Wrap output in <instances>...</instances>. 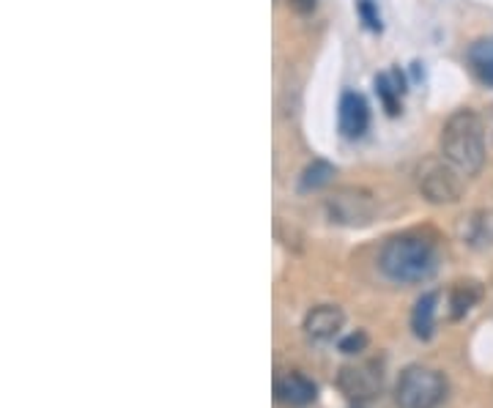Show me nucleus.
Returning a JSON list of instances; mask_svg holds the SVG:
<instances>
[{
  "label": "nucleus",
  "instance_id": "f257e3e1",
  "mask_svg": "<svg viewBox=\"0 0 493 408\" xmlns=\"http://www.w3.org/2000/svg\"><path fill=\"white\" fill-rule=\"evenodd\" d=\"M438 247L422 234H397L384 242L378 252L381 275L400 285H417L438 271Z\"/></svg>",
  "mask_w": 493,
  "mask_h": 408
},
{
  "label": "nucleus",
  "instance_id": "f03ea898",
  "mask_svg": "<svg viewBox=\"0 0 493 408\" xmlns=\"http://www.w3.org/2000/svg\"><path fill=\"white\" fill-rule=\"evenodd\" d=\"M485 118L469 107H461L444 121L438 134V151L463 175H477L485 167Z\"/></svg>",
  "mask_w": 493,
  "mask_h": 408
},
{
  "label": "nucleus",
  "instance_id": "7ed1b4c3",
  "mask_svg": "<svg viewBox=\"0 0 493 408\" xmlns=\"http://www.w3.org/2000/svg\"><path fill=\"white\" fill-rule=\"evenodd\" d=\"M450 384L444 373L425 365H409L395 384V405L397 408H438L446 400Z\"/></svg>",
  "mask_w": 493,
  "mask_h": 408
},
{
  "label": "nucleus",
  "instance_id": "20e7f679",
  "mask_svg": "<svg viewBox=\"0 0 493 408\" xmlns=\"http://www.w3.org/2000/svg\"><path fill=\"white\" fill-rule=\"evenodd\" d=\"M417 190L420 195L433 203V206H453L463 198V173L446 162L441 154L438 157H425L417 165Z\"/></svg>",
  "mask_w": 493,
  "mask_h": 408
},
{
  "label": "nucleus",
  "instance_id": "39448f33",
  "mask_svg": "<svg viewBox=\"0 0 493 408\" xmlns=\"http://www.w3.org/2000/svg\"><path fill=\"white\" fill-rule=\"evenodd\" d=\"M327 217L335 225H343V228H368L373 225V219L378 217V200L370 190L365 187H337L327 203Z\"/></svg>",
  "mask_w": 493,
  "mask_h": 408
},
{
  "label": "nucleus",
  "instance_id": "423d86ee",
  "mask_svg": "<svg viewBox=\"0 0 493 408\" xmlns=\"http://www.w3.org/2000/svg\"><path fill=\"white\" fill-rule=\"evenodd\" d=\"M384 387V376L376 365H345L337 373V389L351 403H368Z\"/></svg>",
  "mask_w": 493,
  "mask_h": 408
},
{
  "label": "nucleus",
  "instance_id": "0eeeda50",
  "mask_svg": "<svg viewBox=\"0 0 493 408\" xmlns=\"http://www.w3.org/2000/svg\"><path fill=\"white\" fill-rule=\"evenodd\" d=\"M337 126L343 132V138H348V140L362 138V134L368 132V126H370V107H368L362 94H356V90H345V94L340 97Z\"/></svg>",
  "mask_w": 493,
  "mask_h": 408
},
{
  "label": "nucleus",
  "instance_id": "6e6552de",
  "mask_svg": "<svg viewBox=\"0 0 493 408\" xmlns=\"http://www.w3.org/2000/svg\"><path fill=\"white\" fill-rule=\"evenodd\" d=\"M343 324H345V312L337 304H319L304 315L302 329L312 343H329L340 335Z\"/></svg>",
  "mask_w": 493,
  "mask_h": 408
},
{
  "label": "nucleus",
  "instance_id": "1a4fd4ad",
  "mask_svg": "<svg viewBox=\"0 0 493 408\" xmlns=\"http://www.w3.org/2000/svg\"><path fill=\"white\" fill-rule=\"evenodd\" d=\"M275 397L291 408H304L310 403H316L319 397V387L316 381H310L304 373L299 370H291V373H283L275 378Z\"/></svg>",
  "mask_w": 493,
  "mask_h": 408
},
{
  "label": "nucleus",
  "instance_id": "9d476101",
  "mask_svg": "<svg viewBox=\"0 0 493 408\" xmlns=\"http://www.w3.org/2000/svg\"><path fill=\"white\" fill-rule=\"evenodd\" d=\"M461 242L472 250H488L493 247V211L477 208L461 222Z\"/></svg>",
  "mask_w": 493,
  "mask_h": 408
},
{
  "label": "nucleus",
  "instance_id": "9b49d317",
  "mask_svg": "<svg viewBox=\"0 0 493 408\" xmlns=\"http://www.w3.org/2000/svg\"><path fill=\"white\" fill-rule=\"evenodd\" d=\"M482 293H485V288H482L480 280L466 277V280L453 283L450 293H446V304H450V319H453V321L466 319V315L480 304Z\"/></svg>",
  "mask_w": 493,
  "mask_h": 408
},
{
  "label": "nucleus",
  "instance_id": "f8f14e48",
  "mask_svg": "<svg viewBox=\"0 0 493 408\" xmlns=\"http://www.w3.org/2000/svg\"><path fill=\"white\" fill-rule=\"evenodd\" d=\"M436 310H438V293L428 291L414 302L412 310V332L417 340H430L436 332Z\"/></svg>",
  "mask_w": 493,
  "mask_h": 408
},
{
  "label": "nucleus",
  "instance_id": "ddd939ff",
  "mask_svg": "<svg viewBox=\"0 0 493 408\" xmlns=\"http://www.w3.org/2000/svg\"><path fill=\"white\" fill-rule=\"evenodd\" d=\"M406 90V82H403V74L395 69L389 74H378L376 77V94L387 110V115H397L400 113V94Z\"/></svg>",
  "mask_w": 493,
  "mask_h": 408
},
{
  "label": "nucleus",
  "instance_id": "4468645a",
  "mask_svg": "<svg viewBox=\"0 0 493 408\" xmlns=\"http://www.w3.org/2000/svg\"><path fill=\"white\" fill-rule=\"evenodd\" d=\"M466 58H469V66L477 74V80L485 85H493V38L474 41L466 53Z\"/></svg>",
  "mask_w": 493,
  "mask_h": 408
},
{
  "label": "nucleus",
  "instance_id": "2eb2a0df",
  "mask_svg": "<svg viewBox=\"0 0 493 408\" xmlns=\"http://www.w3.org/2000/svg\"><path fill=\"white\" fill-rule=\"evenodd\" d=\"M335 173H337L335 165H329L327 159H312L299 175V190L302 192H316V190L329 184V181L335 178Z\"/></svg>",
  "mask_w": 493,
  "mask_h": 408
},
{
  "label": "nucleus",
  "instance_id": "dca6fc26",
  "mask_svg": "<svg viewBox=\"0 0 493 408\" xmlns=\"http://www.w3.org/2000/svg\"><path fill=\"white\" fill-rule=\"evenodd\" d=\"M368 343H370L368 332L360 329V332H353V335H348V337L340 340V351L348 353V356H353V353H362V351L368 348Z\"/></svg>",
  "mask_w": 493,
  "mask_h": 408
},
{
  "label": "nucleus",
  "instance_id": "f3484780",
  "mask_svg": "<svg viewBox=\"0 0 493 408\" xmlns=\"http://www.w3.org/2000/svg\"><path fill=\"white\" fill-rule=\"evenodd\" d=\"M356 9H360V17L362 22L370 28V30H381V17L376 12V4L373 0H356Z\"/></svg>",
  "mask_w": 493,
  "mask_h": 408
},
{
  "label": "nucleus",
  "instance_id": "a211bd4d",
  "mask_svg": "<svg viewBox=\"0 0 493 408\" xmlns=\"http://www.w3.org/2000/svg\"><path fill=\"white\" fill-rule=\"evenodd\" d=\"M316 6H319V0H288V9L296 14H310Z\"/></svg>",
  "mask_w": 493,
  "mask_h": 408
},
{
  "label": "nucleus",
  "instance_id": "6ab92c4d",
  "mask_svg": "<svg viewBox=\"0 0 493 408\" xmlns=\"http://www.w3.org/2000/svg\"><path fill=\"white\" fill-rule=\"evenodd\" d=\"M485 129H488V134H493V115L485 118Z\"/></svg>",
  "mask_w": 493,
  "mask_h": 408
}]
</instances>
